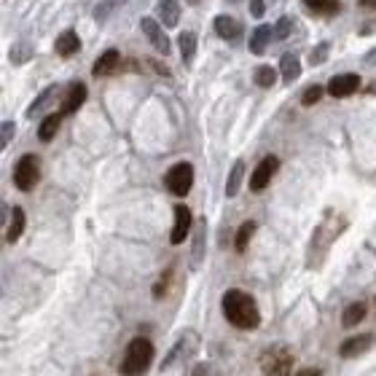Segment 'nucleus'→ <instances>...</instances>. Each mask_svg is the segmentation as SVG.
I'll use <instances>...</instances> for the list:
<instances>
[{
	"mask_svg": "<svg viewBox=\"0 0 376 376\" xmlns=\"http://www.w3.org/2000/svg\"><path fill=\"white\" fill-rule=\"evenodd\" d=\"M30 57H33V46L30 43H17L11 49V62H17V65H24Z\"/></svg>",
	"mask_w": 376,
	"mask_h": 376,
	"instance_id": "c756f323",
	"label": "nucleus"
},
{
	"mask_svg": "<svg viewBox=\"0 0 376 376\" xmlns=\"http://www.w3.org/2000/svg\"><path fill=\"white\" fill-rule=\"evenodd\" d=\"M231 3H240V0H231Z\"/></svg>",
	"mask_w": 376,
	"mask_h": 376,
	"instance_id": "79ce46f5",
	"label": "nucleus"
},
{
	"mask_svg": "<svg viewBox=\"0 0 376 376\" xmlns=\"http://www.w3.org/2000/svg\"><path fill=\"white\" fill-rule=\"evenodd\" d=\"M41 180V164H38V156L24 154L14 167V186L19 191H33Z\"/></svg>",
	"mask_w": 376,
	"mask_h": 376,
	"instance_id": "20e7f679",
	"label": "nucleus"
},
{
	"mask_svg": "<svg viewBox=\"0 0 376 376\" xmlns=\"http://www.w3.org/2000/svg\"><path fill=\"white\" fill-rule=\"evenodd\" d=\"M140 27H143V33H145V38L151 41V46H154L156 52L161 54V57H170L172 46H170V38H167V30H164L161 22L145 17L143 22H140Z\"/></svg>",
	"mask_w": 376,
	"mask_h": 376,
	"instance_id": "423d86ee",
	"label": "nucleus"
},
{
	"mask_svg": "<svg viewBox=\"0 0 376 376\" xmlns=\"http://www.w3.org/2000/svg\"><path fill=\"white\" fill-rule=\"evenodd\" d=\"M323 94H325V89L320 84H312L304 89V94H301V105H314V103H320L323 100Z\"/></svg>",
	"mask_w": 376,
	"mask_h": 376,
	"instance_id": "c85d7f7f",
	"label": "nucleus"
},
{
	"mask_svg": "<svg viewBox=\"0 0 376 376\" xmlns=\"http://www.w3.org/2000/svg\"><path fill=\"white\" fill-rule=\"evenodd\" d=\"M280 75H282L285 84H293L301 75V62H298L296 54H282V59H280Z\"/></svg>",
	"mask_w": 376,
	"mask_h": 376,
	"instance_id": "aec40b11",
	"label": "nucleus"
},
{
	"mask_svg": "<svg viewBox=\"0 0 376 376\" xmlns=\"http://www.w3.org/2000/svg\"><path fill=\"white\" fill-rule=\"evenodd\" d=\"M59 124H62V113H49L46 119L38 124V137H41L43 143H52L54 135L59 132Z\"/></svg>",
	"mask_w": 376,
	"mask_h": 376,
	"instance_id": "b1692460",
	"label": "nucleus"
},
{
	"mask_svg": "<svg viewBox=\"0 0 376 376\" xmlns=\"http://www.w3.org/2000/svg\"><path fill=\"white\" fill-rule=\"evenodd\" d=\"M188 3H191V6H196V3H199V0H188Z\"/></svg>",
	"mask_w": 376,
	"mask_h": 376,
	"instance_id": "a19ab883",
	"label": "nucleus"
},
{
	"mask_svg": "<svg viewBox=\"0 0 376 376\" xmlns=\"http://www.w3.org/2000/svg\"><path fill=\"white\" fill-rule=\"evenodd\" d=\"M164 186L175 196H186L188 191H191V186H194V167L188 161L172 164L170 170H167V175H164Z\"/></svg>",
	"mask_w": 376,
	"mask_h": 376,
	"instance_id": "39448f33",
	"label": "nucleus"
},
{
	"mask_svg": "<svg viewBox=\"0 0 376 376\" xmlns=\"http://www.w3.org/2000/svg\"><path fill=\"white\" fill-rule=\"evenodd\" d=\"M207 223L205 218H199V223H196V231H194V247H191V269H199L202 266V261H205V237H207Z\"/></svg>",
	"mask_w": 376,
	"mask_h": 376,
	"instance_id": "2eb2a0df",
	"label": "nucleus"
},
{
	"mask_svg": "<svg viewBox=\"0 0 376 376\" xmlns=\"http://www.w3.org/2000/svg\"><path fill=\"white\" fill-rule=\"evenodd\" d=\"M14 132H17V124H14V121H3V137H0V145H3V148L14 140Z\"/></svg>",
	"mask_w": 376,
	"mask_h": 376,
	"instance_id": "473e14b6",
	"label": "nucleus"
},
{
	"mask_svg": "<svg viewBox=\"0 0 376 376\" xmlns=\"http://www.w3.org/2000/svg\"><path fill=\"white\" fill-rule=\"evenodd\" d=\"M221 309L226 323H231L240 331H256L261 325V312H258L256 298L250 293L240 291V288H231V291L223 293Z\"/></svg>",
	"mask_w": 376,
	"mask_h": 376,
	"instance_id": "f257e3e1",
	"label": "nucleus"
},
{
	"mask_svg": "<svg viewBox=\"0 0 376 376\" xmlns=\"http://www.w3.org/2000/svg\"><path fill=\"white\" fill-rule=\"evenodd\" d=\"M293 376H323V371L320 368H298Z\"/></svg>",
	"mask_w": 376,
	"mask_h": 376,
	"instance_id": "4c0bfd02",
	"label": "nucleus"
},
{
	"mask_svg": "<svg viewBox=\"0 0 376 376\" xmlns=\"http://www.w3.org/2000/svg\"><path fill=\"white\" fill-rule=\"evenodd\" d=\"M366 65H376V49H371V52L366 54Z\"/></svg>",
	"mask_w": 376,
	"mask_h": 376,
	"instance_id": "58836bf2",
	"label": "nucleus"
},
{
	"mask_svg": "<svg viewBox=\"0 0 376 376\" xmlns=\"http://www.w3.org/2000/svg\"><path fill=\"white\" fill-rule=\"evenodd\" d=\"M253 234H256V221L242 223L240 231H237V237H234V250H237V253H245L247 245H250V240H253Z\"/></svg>",
	"mask_w": 376,
	"mask_h": 376,
	"instance_id": "bb28decb",
	"label": "nucleus"
},
{
	"mask_svg": "<svg viewBox=\"0 0 376 376\" xmlns=\"http://www.w3.org/2000/svg\"><path fill=\"white\" fill-rule=\"evenodd\" d=\"M304 6L317 17H333L342 11V0H304Z\"/></svg>",
	"mask_w": 376,
	"mask_h": 376,
	"instance_id": "412c9836",
	"label": "nucleus"
},
{
	"mask_svg": "<svg viewBox=\"0 0 376 376\" xmlns=\"http://www.w3.org/2000/svg\"><path fill=\"white\" fill-rule=\"evenodd\" d=\"M263 376H293V366H296V355H293L291 347L285 344H272L261 352L258 360Z\"/></svg>",
	"mask_w": 376,
	"mask_h": 376,
	"instance_id": "7ed1b4c3",
	"label": "nucleus"
},
{
	"mask_svg": "<svg viewBox=\"0 0 376 376\" xmlns=\"http://www.w3.org/2000/svg\"><path fill=\"white\" fill-rule=\"evenodd\" d=\"M212 27H215V33L221 35L223 41H231V43H234V41H240V38H242V24L234 17H229V14L215 17Z\"/></svg>",
	"mask_w": 376,
	"mask_h": 376,
	"instance_id": "4468645a",
	"label": "nucleus"
},
{
	"mask_svg": "<svg viewBox=\"0 0 376 376\" xmlns=\"http://www.w3.org/2000/svg\"><path fill=\"white\" fill-rule=\"evenodd\" d=\"M178 46H180V59H183V65H191L194 62V57H196V33H180L178 38Z\"/></svg>",
	"mask_w": 376,
	"mask_h": 376,
	"instance_id": "393cba45",
	"label": "nucleus"
},
{
	"mask_svg": "<svg viewBox=\"0 0 376 376\" xmlns=\"http://www.w3.org/2000/svg\"><path fill=\"white\" fill-rule=\"evenodd\" d=\"M376 344V336L374 333H358V336H349L347 342H342V347H339V355L347 360L352 358H360V355H366L371 347Z\"/></svg>",
	"mask_w": 376,
	"mask_h": 376,
	"instance_id": "9d476101",
	"label": "nucleus"
},
{
	"mask_svg": "<svg viewBox=\"0 0 376 376\" xmlns=\"http://www.w3.org/2000/svg\"><path fill=\"white\" fill-rule=\"evenodd\" d=\"M191 210L186 205H175V226L170 231V242L172 245H183L188 240V231H191Z\"/></svg>",
	"mask_w": 376,
	"mask_h": 376,
	"instance_id": "9b49d317",
	"label": "nucleus"
},
{
	"mask_svg": "<svg viewBox=\"0 0 376 376\" xmlns=\"http://www.w3.org/2000/svg\"><path fill=\"white\" fill-rule=\"evenodd\" d=\"M78 49H81V38H78L75 30H65L54 41V52L59 57H73V54H78Z\"/></svg>",
	"mask_w": 376,
	"mask_h": 376,
	"instance_id": "dca6fc26",
	"label": "nucleus"
},
{
	"mask_svg": "<svg viewBox=\"0 0 376 376\" xmlns=\"http://www.w3.org/2000/svg\"><path fill=\"white\" fill-rule=\"evenodd\" d=\"M110 6H113V3H110V0H108V3H100V8H97V11H94V19H97V22H100V19H105V17H108V14H110Z\"/></svg>",
	"mask_w": 376,
	"mask_h": 376,
	"instance_id": "e433bc0d",
	"label": "nucleus"
},
{
	"mask_svg": "<svg viewBox=\"0 0 376 376\" xmlns=\"http://www.w3.org/2000/svg\"><path fill=\"white\" fill-rule=\"evenodd\" d=\"M293 27H296V24H293V19L291 17H282L280 22H277V24H274V38H277V41H285V38H291Z\"/></svg>",
	"mask_w": 376,
	"mask_h": 376,
	"instance_id": "7c9ffc66",
	"label": "nucleus"
},
{
	"mask_svg": "<svg viewBox=\"0 0 376 376\" xmlns=\"http://www.w3.org/2000/svg\"><path fill=\"white\" fill-rule=\"evenodd\" d=\"M328 49H331L328 43L314 46V49H312V54H309V65H314V68H317V65H323L325 59H328Z\"/></svg>",
	"mask_w": 376,
	"mask_h": 376,
	"instance_id": "2f4dec72",
	"label": "nucleus"
},
{
	"mask_svg": "<svg viewBox=\"0 0 376 376\" xmlns=\"http://www.w3.org/2000/svg\"><path fill=\"white\" fill-rule=\"evenodd\" d=\"M24 226H27V215L22 207H14L11 210V221H8V229H6V242L8 245H17L19 237L24 234Z\"/></svg>",
	"mask_w": 376,
	"mask_h": 376,
	"instance_id": "a211bd4d",
	"label": "nucleus"
},
{
	"mask_svg": "<svg viewBox=\"0 0 376 376\" xmlns=\"http://www.w3.org/2000/svg\"><path fill=\"white\" fill-rule=\"evenodd\" d=\"M121 65V54L119 49H108L97 57V62H94V68H92V75L94 78H103V75H110V73H116Z\"/></svg>",
	"mask_w": 376,
	"mask_h": 376,
	"instance_id": "ddd939ff",
	"label": "nucleus"
},
{
	"mask_svg": "<svg viewBox=\"0 0 376 376\" xmlns=\"http://www.w3.org/2000/svg\"><path fill=\"white\" fill-rule=\"evenodd\" d=\"M358 89H360L358 73H342V75H333V78L328 81V86H325V92H328L331 97H336V100L352 97Z\"/></svg>",
	"mask_w": 376,
	"mask_h": 376,
	"instance_id": "6e6552de",
	"label": "nucleus"
},
{
	"mask_svg": "<svg viewBox=\"0 0 376 376\" xmlns=\"http://www.w3.org/2000/svg\"><path fill=\"white\" fill-rule=\"evenodd\" d=\"M156 11H159V22H161L167 30H170V27H178V22H180V3H178V0H159Z\"/></svg>",
	"mask_w": 376,
	"mask_h": 376,
	"instance_id": "f3484780",
	"label": "nucleus"
},
{
	"mask_svg": "<svg viewBox=\"0 0 376 376\" xmlns=\"http://www.w3.org/2000/svg\"><path fill=\"white\" fill-rule=\"evenodd\" d=\"M366 312H368L366 301H352L349 307L344 309L342 325H344V328H355V325H360L363 320H366Z\"/></svg>",
	"mask_w": 376,
	"mask_h": 376,
	"instance_id": "5701e85b",
	"label": "nucleus"
},
{
	"mask_svg": "<svg viewBox=\"0 0 376 376\" xmlns=\"http://www.w3.org/2000/svg\"><path fill=\"white\" fill-rule=\"evenodd\" d=\"M360 8H376V0H358Z\"/></svg>",
	"mask_w": 376,
	"mask_h": 376,
	"instance_id": "ea45409f",
	"label": "nucleus"
},
{
	"mask_svg": "<svg viewBox=\"0 0 376 376\" xmlns=\"http://www.w3.org/2000/svg\"><path fill=\"white\" fill-rule=\"evenodd\" d=\"M274 41V27L272 24H258L253 35H250V52L253 54H263L266 46Z\"/></svg>",
	"mask_w": 376,
	"mask_h": 376,
	"instance_id": "6ab92c4d",
	"label": "nucleus"
},
{
	"mask_svg": "<svg viewBox=\"0 0 376 376\" xmlns=\"http://www.w3.org/2000/svg\"><path fill=\"white\" fill-rule=\"evenodd\" d=\"M274 81H277V70H274L272 65H261V68H256V73H253V84L261 86V89H272Z\"/></svg>",
	"mask_w": 376,
	"mask_h": 376,
	"instance_id": "cd10ccee",
	"label": "nucleus"
},
{
	"mask_svg": "<svg viewBox=\"0 0 376 376\" xmlns=\"http://www.w3.org/2000/svg\"><path fill=\"white\" fill-rule=\"evenodd\" d=\"M57 92H59V86H46V89L35 97L33 103H30V108H27V119H35L38 113H43V110L49 108V103L54 100V94H57Z\"/></svg>",
	"mask_w": 376,
	"mask_h": 376,
	"instance_id": "4be33fe9",
	"label": "nucleus"
},
{
	"mask_svg": "<svg viewBox=\"0 0 376 376\" xmlns=\"http://www.w3.org/2000/svg\"><path fill=\"white\" fill-rule=\"evenodd\" d=\"M188 376H212V366H210V363H196Z\"/></svg>",
	"mask_w": 376,
	"mask_h": 376,
	"instance_id": "72a5a7b5",
	"label": "nucleus"
},
{
	"mask_svg": "<svg viewBox=\"0 0 376 376\" xmlns=\"http://www.w3.org/2000/svg\"><path fill=\"white\" fill-rule=\"evenodd\" d=\"M242 178H245V161L237 159L231 172H229V178H226V196H237V194H240Z\"/></svg>",
	"mask_w": 376,
	"mask_h": 376,
	"instance_id": "a878e982",
	"label": "nucleus"
},
{
	"mask_svg": "<svg viewBox=\"0 0 376 376\" xmlns=\"http://www.w3.org/2000/svg\"><path fill=\"white\" fill-rule=\"evenodd\" d=\"M164 293H167V274L161 277V282L154 285V298H164Z\"/></svg>",
	"mask_w": 376,
	"mask_h": 376,
	"instance_id": "c9c22d12",
	"label": "nucleus"
},
{
	"mask_svg": "<svg viewBox=\"0 0 376 376\" xmlns=\"http://www.w3.org/2000/svg\"><path fill=\"white\" fill-rule=\"evenodd\" d=\"M154 355H156L154 342H148L145 336H135L132 342L126 344V349H124V358H121V363H119V374L121 376H143L148 368H151Z\"/></svg>",
	"mask_w": 376,
	"mask_h": 376,
	"instance_id": "f03ea898",
	"label": "nucleus"
},
{
	"mask_svg": "<svg viewBox=\"0 0 376 376\" xmlns=\"http://www.w3.org/2000/svg\"><path fill=\"white\" fill-rule=\"evenodd\" d=\"M188 349H196V336H194V331H183V336L172 344V349L167 352V358L159 363V371L172 368V366L183 358V355H188Z\"/></svg>",
	"mask_w": 376,
	"mask_h": 376,
	"instance_id": "1a4fd4ad",
	"label": "nucleus"
},
{
	"mask_svg": "<svg viewBox=\"0 0 376 376\" xmlns=\"http://www.w3.org/2000/svg\"><path fill=\"white\" fill-rule=\"evenodd\" d=\"M277 170H280V159L277 156H263L261 161H258V167L253 170V175H250V191H263V188L272 183V178L277 175Z\"/></svg>",
	"mask_w": 376,
	"mask_h": 376,
	"instance_id": "0eeeda50",
	"label": "nucleus"
},
{
	"mask_svg": "<svg viewBox=\"0 0 376 376\" xmlns=\"http://www.w3.org/2000/svg\"><path fill=\"white\" fill-rule=\"evenodd\" d=\"M86 94H89L86 84H81V81H73V84L68 86V94H65V100H62V108H59V113H62V116H68V113H75V110H78V108L86 103Z\"/></svg>",
	"mask_w": 376,
	"mask_h": 376,
	"instance_id": "f8f14e48",
	"label": "nucleus"
},
{
	"mask_svg": "<svg viewBox=\"0 0 376 376\" xmlns=\"http://www.w3.org/2000/svg\"><path fill=\"white\" fill-rule=\"evenodd\" d=\"M263 11H266V6H263V0H250V14L256 19L263 17Z\"/></svg>",
	"mask_w": 376,
	"mask_h": 376,
	"instance_id": "f704fd0d",
	"label": "nucleus"
}]
</instances>
